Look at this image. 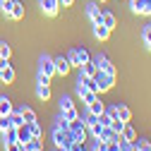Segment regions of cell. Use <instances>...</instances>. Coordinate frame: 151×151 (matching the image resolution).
<instances>
[{
	"mask_svg": "<svg viewBox=\"0 0 151 151\" xmlns=\"http://www.w3.org/2000/svg\"><path fill=\"white\" fill-rule=\"evenodd\" d=\"M67 132H70V137H72V142H86V125H84V120L82 118H77V120H72L70 125H67Z\"/></svg>",
	"mask_w": 151,
	"mask_h": 151,
	"instance_id": "obj_1",
	"label": "cell"
},
{
	"mask_svg": "<svg viewBox=\"0 0 151 151\" xmlns=\"http://www.w3.org/2000/svg\"><path fill=\"white\" fill-rule=\"evenodd\" d=\"M93 82H96V86H99V93L101 91H108V89H113V84H115V77L113 74H106V72H96L93 74Z\"/></svg>",
	"mask_w": 151,
	"mask_h": 151,
	"instance_id": "obj_2",
	"label": "cell"
},
{
	"mask_svg": "<svg viewBox=\"0 0 151 151\" xmlns=\"http://www.w3.org/2000/svg\"><path fill=\"white\" fill-rule=\"evenodd\" d=\"M0 82H5V84L14 82V70H12V65L5 58H0Z\"/></svg>",
	"mask_w": 151,
	"mask_h": 151,
	"instance_id": "obj_3",
	"label": "cell"
},
{
	"mask_svg": "<svg viewBox=\"0 0 151 151\" xmlns=\"http://www.w3.org/2000/svg\"><path fill=\"white\" fill-rule=\"evenodd\" d=\"M93 65H96L101 72H106V74H113V77H115V67H113V63L106 58V55H96V58H93Z\"/></svg>",
	"mask_w": 151,
	"mask_h": 151,
	"instance_id": "obj_4",
	"label": "cell"
},
{
	"mask_svg": "<svg viewBox=\"0 0 151 151\" xmlns=\"http://www.w3.org/2000/svg\"><path fill=\"white\" fill-rule=\"evenodd\" d=\"M39 72L46 74V77H53V74H55V60L50 58V55H43V58H41V63H39Z\"/></svg>",
	"mask_w": 151,
	"mask_h": 151,
	"instance_id": "obj_5",
	"label": "cell"
},
{
	"mask_svg": "<svg viewBox=\"0 0 151 151\" xmlns=\"http://www.w3.org/2000/svg\"><path fill=\"white\" fill-rule=\"evenodd\" d=\"M101 7H99V3H89L86 5V17L91 19V24H101Z\"/></svg>",
	"mask_w": 151,
	"mask_h": 151,
	"instance_id": "obj_6",
	"label": "cell"
},
{
	"mask_svg": "<svg viewBox=\"0 0 151 151\" xmlns=\"http://www.w3.org/2000/svg\"><path fill=\"white\" fill-rule=\"evenodd\" d=\"M58 10H60V3H58V0H41V12H43V14L55 17Z\"/></svg>",
	"mask_w": 151,
	"mask_h": 151,
	"instance_id": "obj_7",
	"label": "cell"
},
{
	"mask_svg": "<svg viewBox=\"0 0 151 151\" xmlns=\"http://www.w3.org/2000/svg\"><path fill=\"white\" fill-rule=\"evenodd\" d=\"M55 60V74H60V77H65V74H70L72 65L67 63V58H53Z\"/></svg>",
	"mask_w": 151,
	"mask_h": 151,
	"instance_id": "obj_8",
	"label": "cell"
},
{
	"mask_svg": "<svg viewBox=\"0 0 151 151\" xmlns=\"http://www.w3.org/2000/svg\"><path fill=\"white\" fill-rule=\"evenodd\" d=\"M113 108H115V118H118V120L129 122V118H132V110H129L125 103H118V106H113Z\"/></svg>",
	"mask_w": 151,
	"mask_h": 151,
	"instance_id": "obj_9",
	"label": "cell"
},
{
	"mask_svg": "<svg viewBox=\"0 0 151 151\" xmlns=\"http://www.w3.org/2000/svg\"><path fill=\"white\" fill-rule=\"evenodd\" d=\"M86 110L91 113V115H96V118H99V115H103V113H106V103H103L101 99H96L93 103H89V106H86Z\"/></svg>",
	"mask_w": 151,
	"mask_h": 151,
	"instance_id": "obj_10",
	"label": "cell"
},
{
	"mask_svg": "<svg viewBox=\"0 0 151 151\" xmlns=\"http://www.w3.org/2000/svg\"><path fill=\"white\" fill-rule=\"evenodd\" d=\"M10 17H12V19H24V3H19V0H12Z\"/></svg>",
	"mask_w": 151,
	"mask_h": 151,
	"instance_id": "obj_11",
	"label": "cell"
},
{
	"mask_svg": "<svg viewBox=\"0 0 151 151\" xmlns=\"http://www.w3.org/2000/svg\"><path fill=\"white\" fill-rule=\"evenodd\" d=\"M29 139H31V132H29V125L24 122V125L17 127V142H19V144H27Z\"/></svg>",
	"mask_w": 151,
	"mask_h": 151,
	"instance_id": "obj_12",
	"label": "cell"
},
{
	"mask_svg": "<svg viewBox=\"0 0 151 151\" xmlns=\"http://www.w3.org/2000/svg\"><path fill=\"white\" fill-rule=\"evenodd\" d=\"M79 72H82V77H93L99 72V67L93 65V60H86L84 65H79Z\"/></svg>",
	"mask_w": 151,
	"mask_h": 151,
	"instance_id": "obj_13",
	"label": "cell"
},
{
	"mask_svg": "<svg viewBox=\"0 0 151 151\" xmlns=\"http://www.w3.org/2000/svg\"><path fill=\"white\" fill-rule=\"evenodd\" d=\"M101 24L113 31V29L118 27V19H115V14H113V12H103V14H101Z\"/></svg>",
	"mask_w": 151,
	"mask_h": 151,
	"instance_id": "obj_14",
	"label": "cell"
},
{
	"mask_svg": "<svg viewBox=\"0 0 151 151\" xmlns=\"http://www.w3.org/2000/svg\"><path fill=\"white\" fill-rule=\"evenodd\" d=\"M120 137L134 144V142H137V132H134V127H132V125H127V122H125V127H122V132H120Z\"/></svg>",
	"mask_w": 151,
	"mask_h": 151,
	"instance_id": "obj_15",
	"label": "cell"
},
{
	"mask_svg": "<svg viewBox=\"0 0 151 151\" xmlns=\"http://www.w3.org/2000/svg\"><path fill=\"white\" fill-rule=\"evenodd\" d=\"M36 96H39L41 101H48L50 99V84H36Z\"/></svg>",
	"mask_w": 151,
	"mask_h": 151,
	"instance_id": "obj_16",
	"label": "cell"
},
{
	"mask_svg": "<svg viewBox=\"0 0 151 151\" xmlns=\"http://www.w3.org/2000/svg\"><path fill=\"white\" fill-rule=\"evenodd\" d=\"M93 36H96L99 41H106L108 36H110V29L103 27V24H93Z\"/></svg>",
	"mask_w": 151,
	"mask_h": 151,
	"instance_id": "obj_17",
	"label": "cell"
},
{
	"mask_svg": "<svg viewBox=\"0 0 151 151\" xmlns=\"http://www.w3.org/2000/svg\"><path fill=\"white\" fill-rule=\"evenodd\" d=\"M12 110H14V108H12V101H10V99H5V96H0V115L7 118Z\"/></svg>",
	"mask_w": 151,
	"mask_h": 151,
	"instance_id": "obj_18",
	"label": "cell"
},
{
	"mask_svg": "<svg viewBox=\"0 0 151 151\" xmlns=\"http://www.w3.org/2000/svg\"><path fill=\"white\" fill-rule=\"evenodd\" d=\"M3 134V144H10V142H17V127H7L5 132H0Z\"/></svg>",
	"mask_w": 151,
	"mask_h": 151,
	"instance_id": "obj_19",
	"label": "cell"
},
{
	"mask_svg": "<svg viewBox=\"0 0 151 151\" xmlns=\"http://www.w3.org/2000/svg\"><path fill=\"white\" fill-rule=\"evenodd\" d=\"M22 151H41V139H29L27 144H22Z\"/></svg>",
	"mask_w": 151,
	"mask_h": 151,
	"instance_id": "obj_20",
	"label": "cell"
},
{
	"mask_svg": "<svg viewBox=\"0 0 151 151\" xmlns=\"http://www.w3.org/2000/svg\"><path fill=\"white\" fill-rule=\"evenodd\" d=\"M86 132H91V137H93V139H99V137H101V132H103V125L96 120V122H91V125L86 127Z\"/></svg>",
	"mask_w": 151,
	"mask_h": 151,
	"instance_id": "obj_21",
	"label": "cell"
},
{
	"mask_svg": "<svg viewBox=\"0 0 151 151\" xmlns=\"http://www.w3.org/2000/svg\"><path fill=\"white\" fill-rule=\"evenodd\" d=\"M7 118H10V125H12V127H19V125H24V120H22V113H19V110H12Z\"/></svg>",
	"mask_w": 151,
	"mask_h": 151,
	"instance_id": "obj_22",
	"label": "cell"
},
{
	"mask_svg": "<svg viewBox=\"0 0 151 151\" xmlns=\"http://www.w3.org/2000/svg\"><path fill=\"white\" fill-rule=\"evenodd\" d=\"M19 113H22V120H24V122H36V113H34L31 108H27V106H24Z\"/></svg>",
	"mask_w": 151,
	"mask_h": 151,
	"instance_id": "obj_23",
	"label": "cell"
},
{
	"mask_svg": "<svg viewBox=\"0 0 151 151\" xmlns=\"http://www.w3.org/2000/svg\"><path fill=\"white\" fill-rule=\"evenodd\" d=\"M63 118H65L67 122H72V120H77V118H79V113H77V108L72 106V108H65V110H63Z\"/></svg>",
	"mask_w": 151,
	"mask_h": 151,
	"instance_id": "obj_24",
	"label": "cell"
},
{
	"mask_svg": "<svg viewBox=\"0 0 151 151\" xmlns=\"http://www.w3.org/2000/svg\"><path fill=\"white\" fill-rule=\"evenodd\" d=\"M27 125H29V132H31V137H34V139H41V134H43L41 125H39V122H27Z\"/></svg>",
	"mask_w": 151,
	"mask_h": 151,
	"instance_id": "obj_25",
	"label": "cell"
},
{
	"mask_svg": "<svg viewBox=\"0 0 151 151\" xmlns=\"http://www.w3.org/2000/svg\"><path fill=\"white\" fill-rule=\"evenodd\" d=\"M65 58H67V63H70L72 67H79V58H77V50H74V48H72V50L65 55Z\"/></svg>",
	"mask_w": 151,
	"mask_h": 151,
	"instance_id": "obj_26",
	"label": "cell"
},
{
	"mask_svg": "<svg viewBox=\"0 0 151 151\" xmlns=\"http://www.w3.org/2000/svg\"><path fill=\"white\" fill-rule=\"evenodd\" d=\"M10 53H12V48L5 43V41H0V58H5V60H10Z\"/></svg>",
	"mask_w": 151,
	"mask_h": 151,
	"instance_id": "obj_27",
	"label": "cell"
},
{
	"mask_svg": "<svg viewBox=\"0 0 151 151\" xmlns=\"http://www.w3.org/2000/svg\"><path fill=\"white\" fill-rule=\"evenodd\" d=\"M74 50H77V58H79V65H84L86 60H91V55L84 50V48H74Z\"/></svg>",
	"mask_w": 151,
	"mask_h": 151,
	"instance_id": "obj_28",
	"label": "cell"
},
{
	"mask_svg": "<svg viewBox=\"0 0 151 151\" xmlns=\"http://www.w3.org/2000/svg\"><path fill=\"white\" fill-rule=\"evenodd\" d=\"M142 41H144L146 46L151 43V24H146V27L142 29Z\"/></svg>",
	"mask_w": 151,
	"mask_h": 151,
	"instance_id": "obj_29",
	"label": "cell"
},
{
	"mask_svg": "<svg viewBox=\"0 0 151 151\" xmlns=\"http://www.w3.org/2000/svg\"><path fill=\"white\" fill-rule=\"evenodd\" d=\"M0 10H3L5 17H10V10H12V0H0Z\"/></svg>",
	"mask_w": 151,
	"mask_h": 151,
	"instance_id": "obj_30",
	"label": "cell"
},
{
	"mask_svg": "<svg viewBox=\"0 0 151 151\" xmlns=\"http://www.w3.org/2000/svg\"><path fill=\"white\" fill-rule=\"evenodd\" d=\"M134 146H137L139 151H151V142H149V139H139V142H134Z\"/></svg>",
	"mask_w": 151,
	"mask_h": 151,
	"instance_id": "obj_31",
	"label": "cell"
},
{
	"mask_svg": "<svg viewBox=\"0 0 151 151\" xmlns=\"http://www.w3.org/2000/svg\"><path fill=\"white\" fill-rule=\"evenodd\" d=\"M122 127H125V122H122V120H118V118L110 122V129L115 132V134H120V132H122Z\"/></svg>",
	"mask_w": 151,
	"mask_h": 151,
	"instance_id": "obj_32",
	"label": "cell"
},
{
	"mask_svg": "<svg viewBox=\"0 0 151 151\" xmlns=\"http://www.w3.org/2000/svg\"><path fill=\"white\" fill-rule=\"evenodd\" d=\"M142 3H144V0H129V7H132L134 14H142Z\"/></svg>",
	"mask_w": 151,
	"mask_h": 151,
	"instance_id": "obj_33",
	"label": "cell"
},
{
	"mask_svg": "<svg viewBox=\"0 0 151 151\" xmlns=\"http://www.w3.org/2000/svg\"><path fill=\"white\" fill-rule=\"evenodd\" d=\"M118 144H120V151H132V149H134V144L127 142V139H122V137H120V142H118Z\"/></svg>",
	"mask_w": 151,
	"mask_h": 151,
	"instance_id": "obj_34",
	"label": "cell"
},
{
	"mask_svg": "<svg viewBox=\"0 0 151 151\" xmlns=\"http://www.w3.org/2000/svg\"><path fill=\"white\" fill-rule=\"evenodd\" d=\"M5 151H22V144L19 142H10V144H3Z\"/></svg>",
	"mask_w": 151,
	"mask_h": 151,
	"instance_id": "obj_35",
	"label": "cell"
},
{
	"mask_svg": "<svg viewBox=\"0 0 151 151\" xmlns=\"http://www.w3.org/2000/svg\"><path fill=\"white\" fill-rule=\"evenodd\" d=\"M72 106H74V103H72V99H70V96H63V99H60V110L72 108Z\"/></svg>",
	"mask_w": 151,
	"mask_h": 151,
	"instance_id": "obj_36",
	"label": "cell"
},
{
	"mask_svg": "<svg viewBox=\"0 0 151 151\" xmlns=\"http://www.w3.org/2000/svg\"><path fill=\"white\" fill-rule=\"evenodd\" d=\"M142 14L151 17V0H144V3H142Z\"/></svg>",
	"mask_w": 151,
	"mask_h": 151,
	"instance_id": "obj_37",
	"label": "cell"
},
{
	"mask_svg": "<svg viewBox=\"0 0 151 151\" xmlns=\"http://www.w3.org/2000/svg\"><path fill=\"white\" fill-rule=\"evenodd\" d=\"M7 127H12V125H10V118H3V115H0V132H5Z\"/></svg>",
	"mask_w": 151,
	"mask_h": 151,
	"instance_id": "obj_38",
	"label": "cell"
},
{
	"mask_svg": "<svg viewBox=\"0 0 151 151\" xmlns=\"http://www.w3.org/2000/svg\"><path fill=\"white\" fill-rule=\"evenodd\" d=\"M96 120H99V118H96V115H91V113H89V110H86V115H84V125H86V127H89V125H91V122H96Z\"/></svg>",
	"mask_w": 151,
	"mask_h": 151,
	"instance_id": "obj_39",
	"label": "cell"
},
{
	"mask_svg": "<svg viewBox=\"0 0 151 151\" xmlns=\"http://www.w3.org/2000/svg\"><path fill=\"white\" fill-rule=\"evenodd\" d=\"M58 3H60V7H72L74 0H58Z\"/></svg>",
	"mask_w": 151,
	"mask_h": 151,
	"instance_id": "obj_40",
	"label": "cell"
},
{
	"mask_svg": "<svg viewBox=\"0 0 151 151\" xmlns=\"http://www.w3.org/2000/svg\"><path fill=\"white\" fill-rule=\"evenodd\" d=\"M132 151H139V149H137V146H134V149H132Z\"/></svg>",
	"mask_w": 151,
	"mask_h": 151,
	"instance_id": "obj_41",
	"label": "cell"
},
{
	"mask_svg": "<svg viewBox=\"0 0 151 151\" xmlns=\"http://www.w3.org/2000/svg\"><path fill=\"white\" fill-rule=\"evenodd\" d=\"M55 151H63V149H55Z\"/></svg>",
	"mask_w": 151,
	"mask_h": 151,
	"instance_id": "obj_42",
	"label": "cell"
},
{
	"mask_svg": "<svg viewBox=\"0 0 151 151\" xmlns=\"http://www.w3.org/2000/svg\"><path fill=\"white\" fill-rule=\"evenodd\" d=\"M149 50H151V43H149Z\"/></svg>",
	"mask_w": 151,
	"mask_h": 151,
	"instance_id": "obj_43",
	"label": "cell"
}]
</instances>
